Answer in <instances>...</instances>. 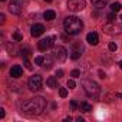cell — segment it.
Wrapping results in <instances>:
<instances>
[{"label":"cell","instance_id":"21","mask_svg":"<svg viewBox=\"0 0 122 122\" xmlns=\"http://www.w3.org/2000/svg\"><path fill=\"white\" fill-rule=\"evenodd\" d=\"M43 62H45V57H43V56H36V57H35V63H36V65H40V66H42Z\"/></svg>","mask_w":122,"mask_h":122},{"label":"cell","instance_id":"38","mask_svg":"<svg viewBox=\"0 0 122 122\" xmlns=\"http://www.w3.org/2000/svg\"><path fill=\"white\" fill-rule=\"evenodd\" d=\"M43 2H52V0H43Z\"/></svg>","mask_w":122,"mask_h":122},{"label":"cell","instance_id":"9","mask_svg":"<svg viewBox=\"0 0 122 122\" xmlns=\"http://www.w3.org/2000/svg\"><path fill=\"white\" fill-rule=\"evenodd\" d=\"M83 50H85V47H83V45H82L81 42L73 43L72 50H71V57H72L73 60H78V59L81 57V55H82V52H83Z\"/></svg>","mask_w":122,"mask_h":122},{"label":"cell","instance_id":"31","mask_svg":"<svg viewBox=\"0 0 122 122\" xmlns=\"http://www.w3.org/2000/svg\"><path fill=\"white\" fill-rule=\"evenodd\" d=\"M56 76H57V78H62V76H63V71H62V69H59V71L56 72Z\"/></svg>","mask_w":122,"mask_h":122},{"label":"cell","instance_id":"36","mask_svg":"<svg viewBox=\"0 0 122 122\" xmlns=\"http://www.w3.org/2000/svg\"><path fill=\"white\" fill-rule=\"evenodd\" d=\"M116 98H119V99H122V93H121V92H118V93H116Z\"/></svg>","mask_w":122,"mask_h":122},{"label":"cell","instance_id":"10","mask_svg":"<svg viewBox=\"0 0 122 122\" xmlns=\"http://www.w3.org/2000/svg\"><path fill=\"white\" fill-rule=\"evenodd\" d=\"M53 40H55V36H49V37H45L42 39L39 43H37V47L40 50H47L53 46Z\"/></svg>","mask_w":122,"mask_h":122},{"label":"cell","instance_id":"7","mask_svg":"<svg viewBox=\"0 0 122 122\" xmlns=\"http://www.w3.org/2000/svg\"><path fill=\"white\" fill-rule=\"evenodd\" d=\"M86 7L85 0H69L68 2V9L71 12H81Z\"/></svg>","mask_w":122,"mask_h":122},{"label":"cell","instance_id":"14","mask_svg":"<svg viewBox=\"0 0 122 122\" xmlns=\"http://www.w3.org/2000/svg\"><path fill=\"white\" fill-rule=\"evenodd\" d=\"M79 109H81L82 112L88 113V112H91V111H92V105H91V103H88V102H81V103H79Z\"/></svg>","mask_w":122,"mask_h":122},{"label":"cell","instance_id":"22","mask_svg":"<svg viewBox=\"0 0 122 122\" xmlns=\"http://www.w3.org/2000/svg\"><path fill=\"white\" fill-rule=\"evenodd\" d=\"M20 52H22V56H23V57H27V56H29V53H30V49H29L27 46H25V47H22V50H20Z\"/></svg>","mask_w":122,"mask_h":122},{"label":"cell","instance_id":"3","mask_svg":"<svg viewBox=\"0 0 122 122\" xmlns=\"http://www.w3.org/2000/svg\"><path fill=\"white\" fill-rule=\"evenodd\" d=\"M82 86H83L85 93H86L89 98H92V99H98V98H99L101 88H99V85H98L95 81H92V79H83V81H82Z\"/></svg>","mask_w":122,"mask_h":122},{"label":"cell","instance_id":"27","mask_svg":"<svg viewBox=\"0 0 122 122\" xmlns=\"http://www.w3.org/2000/svg\"><path fill=\"white\" fill-rule=\"evenodd\" d=\"M71 76H72V78H75V79H76V78H79V76H81V71H78V69H75V71H72V73H71Z\"/></svg>","mask_w":122,"mask_h":122},{"label":"cell","instance_id":"32","mask_svg":"<svg viewBox=\"0 0 122 122\" xmlns=\"http://www.w3.org/2000/svg\"><path fill=\"white\" fill-rule=\"evenodd\" d=\"M5 19H6V16H5V15L2 13V15H0V23H2V25L5 23Z\"/></svg>","mask_w":122,"mask_h":122},{"label":"cell","instance_id":"12","mask_svg":"<svg viewBox=\"0 0 122 122\" xmlns=\"http://www.w3.org/2000/svg\"><path fill=\"white\" fill-rule=\"evenodd\" d=\"M86 42H88L89 45H92V46H96V45L99 43V36H98V33H95V32L88 33V36H86Z\"/></svg>","mask_w":122,"mask_h":122},{"label":"cell","instance_id":"8","mask_svg":"<svg viewBox=\"0 0 122 122\" xmlns=\"http://www.w3.org/2000/svg\"><path fill=\"white\" fill-rule=\"evenodd\" d=\"M53 56H55V59L59 60V62H65L68 59V50L63 46H57V47L53 49Z\"/></svg>","mask_w":122,"mask_h":122},{"label":"cell","instance_id":"6","mask_svg":"<svg viewBox=\"0 0 122 122\" xmlns=\"http://www.w3.org/2000/svg\"><path fill=\"white\" fill-rule=\"evenodd\" d=\"M25 6V0H12L9 3V12L13 15H20Z\"/></svg>","mask_w":122,"mask_h":122},{"label":"cell","instance_id":"2","mask_svg":"<svg viewBox=\"0 0 122 122\" xmlns=\"http://www.w3.org/2000/svg\"><path fill=\"white\" fill-rule=\"evenodd\" d=\"M63 27H65V32L71 36H76L82 32L83 29V22L76 17V16H68L65 17L63 20Z\"/></svg>","mask_w":122,"mask_h":122},{"label":"cell","instance_id":"17","mask_svg":"<svg viewBox=\"0 0 122 122\" xmlns=\"http://www.w3.org/2000/svg\"><path fill=\"white\" fill-rule=\"evenodd\" d=\"M46 83H47V86H49V88H56V86H57L56 76H49V78H47V81H46Z\"/></svg>","mask_w":122,"mask_h":122},{"label":"cell","instance_id":"15","mask_svg":"<svg viewBox=\"0 0 122 122\" xmlns=\"http://www.w3.org/2000/svg\"><path fill=\"white\" fill-rule=\"evenodd\" d=\"M91 3L98 9H102V7H105L108 5V0H91Z\"/></svg>","mask_w":122,"mask_h":122},{"label":"cell","instance_id":"29","mask_svg":"<svg viewBox=\"0 0 122 122\" xmlns=\"http://www.w3.org/2000/svg\"><path fill=\"white\" fill-rule=\"evenodd\" d=\"M71 108L75 111V109H78V108H79V103H78L76 101H71Z\"/></svg>","mask_w":122,"mask_h":122},{"label":"cell","instance_id":"1","mask_svg":"<svg viewBox=\"0 0 122 122\" xmlns=\"http://www.w3.org/2000/svg\"><path fill=\"white\" fill-rule=\"evenodd\" d=\"M45 108H46V99L42 96H35L22 103L20 112L26 116H35V115L42 113L45 111Z\"/></svg>","mask_w":122,"mask_h":122},{"label":"cell","instance_id":"28","mask_svg":"<svg viewBox=\"0 0 122 122\" xmlns=\"http://www.w3.org/2000/svg\"><path fill=\"white\" fill-rule=\"evenodd\" d=\"M115 19H116L115 12H112V13H109V15H108V20H109V22H115Z\"/></svg>","mask_w":122,"mask_h":122},{"label":"cell","instance_id":"24","mask_svg":"<svg viewBox=\"0 0 122 122\" xmlns=\"http://www.w3.org/2000/svg\"><path fill=\"white\" fill-rule=\"evenodd\" d=\"M59 95L62 96V98H66V96H68V89H66V88H60V89H59Z\"/></svg>","mask_w":122,"mask_h":122},{"label":"cell","instance_id":"4","mask_svg":"<svg viewBox=\"0 0 122 122\" xmlns=\"http://www.w3.org/2000/svg\"><path fill=\"white\" fill-rule=\"evenodd\" d=\"M102 30H103L106 35H111V36L122 35V23H118V22H109V23L103 25Z\"/></svg>","mask_w":122,"mask_h":122},{"label":"cell","instance_id":"23","mask_svg":"<svg viewBox=\"0 0 122 122\" xmlns=\"http://www.w3.org/2000/svg\"><path fill=\"white\" fill-rule=\"evenodd\" d=\"M13 39H15L16 42H22V40H23V36H22L19 32H15V33H13Z\"/></svg>","mask_w":122,"mask_h":122},{"label":"cell","instance_id":"20","mask_svg":"<svg viewBox=\"0 0 122 122\" xmlns=\"http://www.w3.org/2000/svg\"><path fill=\"white\" fill-rule=\"evenodd\" d=\"M6 47H7L9 55H12V56H13V55H16V53H15V52H16V47H15V45H13V43H7V46H6Z\"/></svg>","mask_w":122,"mask_h":122},{"label":"cell","instance_id":"11","mask_svg":"<svg viewBox=\"0 0 122 122\" xmlns=\"http://www.w3.org/2000/svg\"><path fill=\"white\" fill-rule=\"evenodd\" d=\"M43 32H45V27H43V25H40V23L33 25L32 29H30V35H32L33 37H39L40 35H43Z\"/></svg>","mask_w":122,"mask_h":122},{"label":"cell","instance_id":"13","mask_svg":"<svg viewBox=\"0 0 122 122\" xmlns=\"http://www.w3.org/2000/svg\"><path fill=\"white\" fill-rule=\"evenodd\" d=\"M22 75H23V68H22V66H19V65L12 66V69H10V76H12V78L17 79V78H20Z\"/></svg>","mask_w":122,"mask_h":122},{"label":"cell","instance_id":"25","mask_svg":"<svg viewBox=\"0 0 122 122\" xmlns=\"http://www.w3.org/2000/svg\"><path fill=\"white\" fill-rule=\"evenodd\" d=\"M108 47H109V50H111V52H115V50H116V49H118V45H116V43H115V42H111V43H109V46H108Z\"/></svg>","mask_w":122,"mask_h":122},{"label":"cell","instance_id":"19","mask_svg":"<svg viewBox=\"0 0 122 122\" xmlns=\"http://www.w3.org/2000/svg\"><path fill=\"white\" fill-rule=\"evenodd\" d=\"M121 7H122V6H121V3H118V2H115V3H112V5H111V10H112V12H115V13H116V12H119V10H121Z\"/></svg>","mask_w":122,"mask_h":122},{"label":"cell","instance_id":"18","mask_svg":"<svg viewBox=\"0 0 122 122\" xmlns=\"http://www.w3.org/2000/svg\"><path fill=\"white\" fill-rule=\"evenodd\" d=\"M52 65H53V60L47 56V57H45V62H43V66L46 68V69H50L52 68Z\"/></svg>","mask_w":122,"mask_h":122},{"label":"cell","instance_id":"16","mask_svg":"<svg viewBox=\"0 0 122 122\" xmlns=\"http://www.w3.org/2000/svg\"><path fill=\"white\" fill-rule=\"evenodd\" d=\"M43 17H45V20L50 22V20H53V19L56 17V13H55L53 10H46V12L43 13Z\"/></svg>","mask_w":122,"mask_h":122},{"label":"cell","instance_id":"39","mask_svg":"<svg viewBox=\"0 0 122 122\" xmlns=\"http://www.w3.org/2000/svg\"><path fill=\"white\" fill-rule=\"evenodd\" d=\"M2 2H5V0H2Z\"/></svg>","mask_w":122,"mask_h":122},{"label":"cell","instance_id":"30","mask_svg":"<svg viewBox=\"0 0 122 122\" xmlns=\"http://www.w3.org/2000/svg\"><path fill=\"white\" fill-rule=\"evenodd\" d=\"M25 65H26V69H29V71H32V69H33V66L30 65V62L27 60V57H25Z\"/></svg>","mask_w":122,"mask_h":122},{"label":"cell","instance_id":"33","mask_svg":"<svg viewBox=\"0 0 122 122\" xmlns=\"http://www.w3.org/2000/svg\"><path fill=\"white\" fill-rule=\"evenodd\" d=\"M0 118H5V109H0Z\"/></svg>","mask_w":122,"mask_h":122},{"label":"cell","instance_id":"35","mask_svg":"<svg viewBox=\"0 0 122 122\" xmlns=\"http://www.w3.org/2000/svg\"><path fill=\"white\" fill-rule=\"evenodd\" d=\"M76 121H78V122H85V119H83V118H81V116H78V118H76Z\"/></svg>","mask_w":122,"mask_h":122},{"label":"cell","instance_id":"34","mask_svg":"<svg viewBox=\"0 0 122 122\" xmlns=\"http://www.w3.org/2000/svg\"><path fill=\"white\" fill-rule=\"evenodd\" d=\"M99 78H101V79H103V78H105V72L99 71Z\"/></svg>","mask_w":122,"mask_h":122},{"label":"cell","instance_id":"5","mask_svg":"<svg viewBox=\"0 0 122 122\" xmlns=\"http://www.w3.org/2000/svg\"><path fill=\"white\" fill-rule=\"evenodd\" d=\"M27 85H29V89L33 91V92H37L42 89V85H43V79L40 75H33L29 78L27 81Z\"/></svg>","mask_w":122,"mask_h":122},{"label":"cell","instance_id":"26","mask_svg":"<svg viewBox=\"0 0 122 122\" xmlns=\"http://www.w3.org/2000/svg\"><path fill=\"white\" fill-rule=\"evenodd\" d=\"M66 86H68L69 89H73V88L76 86V83H75V81H73V79H69V81H68V83H66Z\"/></svg>","mask_w":122,"mask_h":122},{"label":"cell","instance_id":"37","mask_svg":"<svg viewBox=\"0 0 122 122\" xmlns=\"http://www.w3.org/2000/svg\"><path fill=\"white\" fill-rule=\"evenodd\" d=\"M119 68L122 69V60H121V62H119Z\"/></svg>","mask_w":122,"mask_h":122}]
</instances>
